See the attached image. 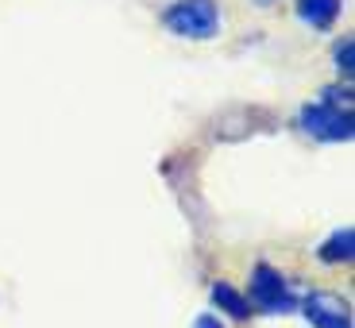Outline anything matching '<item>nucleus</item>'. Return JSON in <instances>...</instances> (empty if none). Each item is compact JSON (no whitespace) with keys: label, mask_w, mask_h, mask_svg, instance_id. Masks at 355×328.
Returning <instances> with one entry per match:
<instances>
[{"label":"nucleus","mask_w":355,"mask_h":328,"mask_svg":"<svg viewBox=\"0 0 355 328\" xmlns=\"http://www.w3.org/2000/svg\"><path fill=\"white\" fill-rule=\"evenodd\" d=\"M162 27L178 39H213L220 31L216 0H174L162 12Z\"/></svg>","instance_id":"f257e3e1"},{"label":"nucleus","mask_w":355,"mask_h":328,"mask_svg":"<svg viewBox=\"0 0 355 328\" xmlns=\"http://www.w3.org/2000/svg\"><path fill=\"white\" fill-rule=\"evenodd\" d=\"M302 132H309L320 143H347L355 135V116L344 105H329V101H317V105H305L297 116Z\"/></svg>","instance_id":"f03ea898"},{"label":"nucleus","mask_w":355,"mask_h":328,"mask_svg":"<svg viewBox=\"0 0 355 328\" xmlns=\"http://www.w3.org/2000/svg\"><path fill=\"white\" fill-rule=\"evenodd\" d=\"M248 305H255V309H263V313H290V309H297V302H293L286 278L278 275L270 263L251 266V297H248Z\"/></svg>","instance_id":"7ed1b4c3"},{"label":"nucleus","mask_w":355,"mask_h":328,"mask_svg":"<svg viewBox=\"0 0 355 328\" xmlns=\"http://www.w3.org/2000/svg\"><path fill=\"white\" fill-rule=\"evenodd\" d=\"M302 313L313 328H352V305L340 293H309Z\"/></svg>","instance_id":"20e7f679"},{"label":"nucleus","mask_w":355,"mask_h":328,"mask_svg":"<svg viewBox=\"0 0 355 328\" xmlns=\"http://www.w3.org/2000/svg\"><path fill=\"white\" fill-rule=\"evenodd\" d=\"M340 8H344V0H297L293 4L297 19L305 27H313V31H332L340 19Z\"/></svg>","instance_id":"39448f33"},{"label":"nucleus","mask_w":355,"mask_h":328,"mask_svg":"<svg viewBox=\"0 0 355 328\" xmlns=\"http://www.w3.org/2000/svg\"><path fill=\"white\" fill-rule=\"evenodd\" d=\"M317 255L324 259V263H352V255H355V232L352 228H336L329 240L320 243Z\"/></svg>","instance_id":"423d86ee"},{"label":"nucleus","mask_w":355,"mask_h":328,"mask_svg":"<svg viewBox=\"0 0 355 328\" xmlns=\"http://www.w3.org/2000/svg\"><path fill=\"white\" fill-rule=\"evenodd\" d=\"M213 302L220 305L228 317H236V320H248L251 317V305H248V297H243L240 290H232L228 282H216L213 286Z\"/></svg>","instance_id":"0eeeda50"},{"label":"nucleus","mask_w":355,"mask_h":328,"mask_svg":"<svg viewBox=\"0 0 355 328\" xmlns=\"http://www.w3.org/2000/svg\"><path fill=\"white\" fill-rule=\"evenodd\" d=\"M332 66H336L344 78H352V70H355V39L352 35H344L336 46H332Z\"/></svg>","instance_id":"6e6552de"},{"label":"nucleus","mask_w":355,"mask_h":328,"mask_svg":"<svg viewBox=\"0 0 355 328\" xmlns=\"http://www.w3.org/2000/svg\"><path fill=\"white\" fill-rule=\"evenodd\" d=\"M193 328H224V325H220L216 317H209V313H205V317H197V320H193Z\"/></svg>","instance_id":"1a4fd4ad"},{"label":"nucleus","mask_w":355,"mask_h":328,"mask_svg":"<svg viewBox=\"0 0 355 328\" xmlns=\"http://www.w3.org/2000/svg\"><path fill=\"white\" fill-rule=\"evenodd\" d=\"M255 4H259V8H270V4H275V0H255Z\"/></svg>","instance_id":"9d476101"}]
</instances>
